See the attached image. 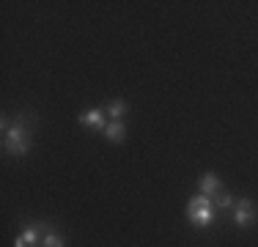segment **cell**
Returning a JSON list of instances; mask_svg holds the SVG:
<instances>
[{
    "mask_svg": "<svg viewBox=\"0 0 258 247\" xmlns=\"http://www.w3.org/2000/svg\"><path fill=\"white\" fill-rule=\"evenodd\" d=\"M3 135H6V138H3V148L9 154H14V157L28 154V148H30V143H28L30 132H28V127H25V121H22V118H17L14 127H9Z\"/></svg>",
    "mask_w": 258,
    "mask_h": 247,
    "instance_id": "cell-1",
    "label": "cell"
},
{
    "mask_svg": "<svg viewBox=\"0 0 258 247\" xmlns=\"http://www.w3.org/2000/svg\"><path fill=\"white\" fill-rule=\"evenodd\" d=\"M126 113V102L124 99H115V102H110L107 107V115H113V121H121V115Z\"/></svg>",
    "mask_w": 258,
    "mask_h": 247,
    "instance_id": "cell-8",
    "label": "cell"
},
{
    "mask_svg": "<svg viewBox=\"0 0 258 247\" xmlns=\"http://www.w3.org/2000/svg\"><path fill=\"white\" fill-rule=\"evenodd\" d=\"M44 225H39V228H28L25 233H20V236L14 239V247H36L39 244V231Z\"/></svg>",
    "mask_w": 258,
    "mask_h": 247,
    "instance_id": "cell-5",
    "label": "cell"
},
{
    "mask_svg": "<svg viewBox=\"0 0 258 247\" xmlns=\"http://www.w3.org/2000/svg\"><path fill=\"white\" fill-rule=\"evenodd\" d=\"M124 135H126V127L121 121H110L107 129H104V138L113 140V143H121V140H124Z\"/></svg>",
    "mask_w": 258,
    "mask_h": 247,
    "instance_id": "cell-7",
    "label": "cell"
},
{
    "mask_svg": "<svg viewBox=\"0 0 258 247\" xmlns=\"http://www.w3.org/2000/svg\"><path fill=\"white\" fill-rule=\"evenodd\" d=\"M255 217H258V212H255V206H253V201H250V198H242V201H236V209H233V220H236L239 228H247Z\"/></svg>",
    "mask_w": 258,
    "mask_h": 247,
    "instance_id": "cell-3",
    "label": "cell"
},
{
    "mask_svg": "<svg viewBox=\"0 0 258 247\" xmlns=\"http://www.w3.org/2000/svg\"><path fill=\"white\" fill-rule=\"evenodd\" d=\"M214 203H217V209H231L233 206V198L228 193H217V195H214Z\"/></svg>",
    "mask_w": 258,
    "mask_h": 247,
    "instance_id": "cell-10",
    "label": "cell"
},
{
    "mask_svg": "<svg viewBox=\"0 0 258 247\" xmlns=\"http://www.w3.org/2000/svg\"><path fill=\"white\" fill-rule=\"evenodd\" d=\"M41 247H63V239L58 236V233H44V239H41Z\"/></svg>",
    "mask_w": 258,
    "mask_h": 247,
    "instance_id": "cell-9",
    "label": "cell"
},
{
    "mask_svg": "<svg viewBox=\"0 0 258 247\" xmlns=\"http://www.w3.org/2000/svg\"><path fill=\"white\" fill-rule=\"evenodd\" d=\"M80 124H85V127H94L104 132L107 129V121H104V110L102 107H94V110H85L83 115H80Z\"/></svg>",
    "mask_w": 258,
    "mask_h": 247,
    "instance_id": "cell-4",
    "label": "cell"
},
{
    "mask_svg": "<svg viewBox=\"0 0 258 247\" xmlns=\"http://www.w3.org/2000/svg\"><path fill=\"white\" fill-rule=\"evenodd\" d=\"M220 193V178L214 176V173H206L204 178H201V195H206V198H214Z\"/></svg>",
    "mask_w": 258,
    "mask_h": 247,
    "instance_id": "cell-6",
    "label": "cell"
},
{
    "mask_svg": "<svg viewBox=\"0 0 258 247\" xmlns=\"http://www.w3.org/2000/svg\"><path fill=\"white\" fill-rule=\"evenodd\" d=\"M187 217L192 220L198 228H206L209 222H212V217H214L212 198H206V195H195V198H189V203H187Z\"/></svg>",
    "mask_w": 258,
    "mask_h": 247,
    "instance_id": "cell-2",
    "label": "cell"
}]
</instances>
